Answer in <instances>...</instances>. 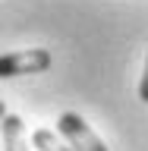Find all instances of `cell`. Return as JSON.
Here are the masks:
<instances>
[{"mask_svg":"<svg viewBox=\"0 0 148 151\" xmlns=\"http://www.w3.org/2000/svg\"><path fill=\"white\" fill-rule=\"evenodd\" d=\"M57 129H60V135L66 139V145H69L73 151H107V145L101 142V135H95V129L79 116V113H73V110L60 113Z\"/></svg>","mask_w":148,"mask_h":151,"instance_id":"obj_1","label":"cell"},{"mask_svg":"<svg viewBox=\"0 0 148 151\" xmlns=\"http://www.w3.org/2000/svg\"><path fill=\"white\" fill-rule=\"evenodd\" d=\"M51 69V50L44 47H32V50H16V54L0 57V79H13V76H32Z\"/></svg>","mask_w":148,"mask_h":151,"instance_id":"obj_2","label":"cell"},{"mask_svg":"<svg viewBox=\"0 0 148 151\" xmlns=\"http://www.w3.org/2000/svg\"><path fill=\"white\" fill-rule=\"evenodd\" d=\"M0 132H3V148H6V151H28L22 116H16V113H6V116L0 120Z\"/></svg>","mask_w":148,"mask_h":151,"instance_id":"obj_3","label":"cell"},{"mask_svg":"<svg viewBox=\"0 0 148 151\" xmlns=\"http://www.w3.org/2000/svg\"><path fill=\"white\" fill-rule=\"evenodd\" d=\"M32 145H35L38 151H73L69 145H63V142L57 139L51 129H35L32 132Z\"/></svg>","mask_w":148,"mask_h":151,"instance_id":"obj_4","label":"cell"},{"mask_svg":"<svg viewBox=\"0 0 148 151\" xmlns=\"http://www.w3.org/2000/svg\"><path fill=\"white\" fill-rule=\"evenodd\" d=\"M139 98L148 104V60H145V73H142V82H139Z\"/></svg>","mask_w":148,"mask_h":151,"instance_id":"obj_5","label":"cell"},{"mask_svg":"<svg viewBox=\"0 0 148 151\" xmlns=\"http://www.w3.org/2000/svg\"><path fill=\"white\" fill-rule=\"evenodd\" d=\"M3 116H6V104L0 101V120H3Z\"/></svg>","mask_w":148,"mask_h":151,"instance_id":"obj_6","label":"cell"}]
</instances>
